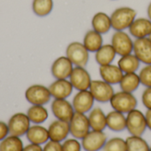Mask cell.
Wrapping results in <instances>:
<instances>
[{
	"label": "cell",
	"instance_id": "obj_33",
	"mask_svg": "<svg viewBox=\"0 0 151 151\" xmlns=\"http://www.w3.org/2000/svg\"><path fill=\"white\" fill-rule=\"evenodd\" d=\"M138 74H139L142 85H143L146 88L151 87V64L146 65L140 71Z\"/></svg>",
	"mask_w": 151,
	"mask_h": 151
},
{
	"label": "cell",
	"instance_id": "obj_21",
	"mask_svg": "<svg viewBox=\"0 0 151 151\" xmlns=\"http://www.w3.org/2000/svg\"><path fill=\"white\" fill-rule=\"evenodd\" d=\"M91 26L92 29L100 33L101 35L107 34L111 30V28H112L111 17L104 12H98L93 16Z\"/></svg>",
	"mask_w": 151,
	"mask_h": 151
},
{
	"label": "cell",
	"instance_id": "obj_37",
	"mask_svg": "<svg viewBox=\"0 0 151 151\" xmlns=\"http://www.w3.org/2000/svg\"><path fill=\"white\" fill-rule=\"evenodd\" d=\"M9 127L8 124L4 121H0V142L3 141L9 135Z\"/></svg>",
	"mask_w": 151,
	"mask_h": 151
},
{
	"label": "cell",
	"instance_id": "obj_9",
	"mask_svg": "<svg viewBox=\"0 0 151 151\" xmlns=\"http://www.w3.org/2000/svg\"><path fill=\"white\" fill-rule=\"evenodd\" d=\"M30 120L27 115V113L18 112L13 114L9 121H8V127H9V134L11 135L21 137L27 134L30 127Z\"/></svg>",
	"mask_w": 151,
	"mask_h": 151
},
{
	"label": "cell",
	"instance_id": "obj_19",
	"mask_svg": "<svg viewBox=\"0 0 151 151\" xmlns=\"http://www.w3.org/2000/svg\"><path fill=\"white\" fill-rule=\"evenodd\" d=\"M128 30L130 35L135 39L149 37L151 33V21L149 18H136Z\"/></svg>",
	"mask_w": 151,
	"mask_h": 151
},
{
	"label": "cell",
	"instance_id": "obj_5",
	"mask_svg": "<svg viewBox=\"0 0 151 151\" xmlns=\"http://www.w3.org/2000/svg\"><path fill=\"white\" fill-rule=\"evenodd\" d=\"M25 97L32 105H44L50 101L52 96L49 88L43 85L35 84L27 88L25 92Z\"/></svg>",
	"mask_w": 151,
	"mask_h": 151
},
{
	"label": "cell",
	"instance_id": "obj_30",
	"mask_svg": "<svg viewBox=\"0 0 151 151\" xmlns=\"http://www.w3.org/2000/svg\"><path fill=\"white\" fill-rule=\"evenodd\" d=\"M32 9L36 16L45 17L53 9V0H33Z\"/></svg>",
	"mask_w": 151,
	"mask_h": 151
},
{
	"label": "cell",
	"instance_id": "obj_35",
	"mask_svg": "<svg viewBox=\"0 0 151 151\" xmlns=\"http://www.w3.org/2000/svg\"><path fill=\"white\" fill-rule=\"evenodd\" d=\"M42 151H63L62 150V143L49 140L45 143L44 147L42 148Z\"/></svg>",
	"mask_w": 151,
	"mask_h": 151
},
{
	"label": "cell",
	"instance_id": "obj_4",
	"mask_svg": "<svg viewBox=\"0 0 151 151\" xmlns=\"http://www.w3.org/2000/svg\"><path fill=\"white\" fill-rule=\"evenodd\" d=\"M145 114L134 109L127 114V129L131 135L142 136L147 129Z\"/></svg>",
	"mask_w": 151,
	"mask_h": 151
},
{
	"label": "cell",
	"instance_id": "obj_42",
	"mask_svg": "<svg viewBox=\"0 0 151 151\" xmlns=\"http://www.w3.org/2000/svg\"><path fill=\"white\" fill-rule=\"evenodd\" d=\"M150 151H151V147H150Z\"/></svg>",
	"mask_w": 151,
	"mask_h": 151
},
{
	"label": "cell",
	"instance_id": "obj_25",
	"mask_svg": "<svg viewBox=\"0 0 151 151\" xmlns=\"http://www.w3.org/2000/svg\"><path fill=\"white\" fill-rule=\"evenodd\" d=\"M116 55L117 53L111 44H104L96 52L95 58L99 65H106L112 64Z\"/></svg>",
	"mask_w": 151,
	"mask_h": 151
},
{
	"label": "cell",
	"instance_id": "obj_29",
	"mask_svg": "<svg viewBox=\"0 0 151 151\" xmlns=\"http://www.w3.org/2000/svg\"><path fill=\"white\" fill-rule=\"evenodd\" d=\"M24 148L20 137L8 135L0 142V151H22Z\"/></svg>",
	"mask_w": 151,
	"mask_h": 151
},
{
	"label": "cell",
	"instance_id": "obj_14",
	"mask_svg": "<svg viewBox=\"0 0 151 151\" xmlns=\"http://www.w3.org/2000/svg\"><path fill=\"white\" fill-rule=\"evenodd\" d=\"M73 65L66 56H61L58 58L51 65V74L56 80L69 79Z\"/></svg>",
	"mask_w": 151,
	"mask_h": 151
},
{
	"label": "cell",
	"instance_id": "obj_12",
	"mask_svg": "<svg viewBox=\"0 0 151 151\" xmlns=\"http://www.w3.org/2000/svg\"><path fill=\"white\" fill-rule=\"evenodd\" d=\"M94 103L95 99L91 92L88 89H87L78 91V93L74 96L73 99L72 104L75 112L86 114L93 109Z\"/></svg>",
	"mask_w": 151,
	"mask_h": 151
},
{
	"label": "cell",
	"instance_id": "obj_7",
	"mask_svg": "<svg viewBox=\"0 0 151 151\" xmlns=\"http://www.w3.org/2000/svg\"><path fill=\"white\" fill-rule=\"evenodd\" d=\"M69 127L70 134L73 136V138L78 140L84 138L91 130L88 116L80 112H74L72 119L69 122Z\"/></svg>",
	"mask_w": 151,
	"mask_h": 151
},
{
	"label": "cell",
	"instance_id": "obj_36",
	"mask_svg": "<svg viewBox=\"0 0 151 151\" xmlns=\"http://www.w3.org/2000/svg\"><path fill=\"white\" fill-rule=\"evenodd\" d=\"M142 101L147 110H151V87L144 89L142 95Z\"/></svg>",
	"mask_w": 151,
	"mask_h": 151
},
{
	"label": "cell",
	"instance_id": "obj_24",
	"mask_svg": "<svg viewBox=\"0 0 151 151\" xmlns=\"http://www.w3.org/2000/svg\"><path fill=\"white\" fill-rule=\"evenodd\" d=\"M84 46L89 52H96L104 45L103 35L95 31L94 29L88 30L83 38Z\"/></svg>",
	"mask_w": 151,
	"mask_h": 151
},
{
	"label": "cell",
	"instance_id": "obj_26",
	"mask_svg": "<svg viewBox=\"0 0 151 151\" xmlns=\"http://www.w3.org/2000/svg\"><path fill=\"white\" fill-rule=\"evenodd\" d=\"M140 60L134 53L122 56L118 61V65L124 73H136L140 68Z\"/></svg>",
	"mask_w": 151,
	"mask_h": 151
},
{
	"label": "cell",
	"instance_id": "obj_6",
	"mask_svg": "<svg viewBox=\"0 0 151 151\" xmlns=\"http://www.w3.org/2000/svg\"><path fill=\"white\" fill-rule=\"evenodd\" d=\"M88 90L91 92L95 101L103 104L110 102L115 93L112 85L103 80L92 81Z\"/></svg>",
	"mask_w": 151,
	"mask_h": 151
},
{
	"label": "cell",
	"instance_id": "obj_41",
	"mask_svg": "<svg viewBox=\"0 0 151 151\" xmlns=\"http://www.w3.org/2000/svg\"><path fill=\"white\" fill-rule=\"evenodd\" d=\"M149 38H150V41H151V33H150V35H149Z\"/></svg>",
	"mask_w": 151,
	"mask_h": 151
},
{
	"label": "cell",
	"instance_id": "obj_15",
	"mask_svg": "<svg viewBox=\"0 0 151 151\" xmlns=\"http://www.w3.org/2000/svg\"><path fill=\"white\" fill-rule=\"evenodd\" d=\"M133 53L137 57L141 63L151 64V41L149 37L139 38L134 41Z\"/></svg>",
	"mask_w": 151,
	"mask_h": 151
},
{
	"label": "cell",
	"instance_id": "obj_2",
	"mask_svg": "<svg viewBox=\"0 0 151 151\" xmlns=\"http://www.w3.org/2000/svg\"><path fill=\"white\" fill-rule=\"evenodd\" d=\"M110 104L114 111L127 114L131 111L136 109L138 101L133 93H128L121 90L119 92L114 93L110 101Z\"/></svg>",
	"mask_w": 151,
	"mask_h": 151
},
{
	"label": "cell",
	"instance_id": "obj_38",
	"mask_svg": "<svg viewBox=\"0 0 151 151\" xmlns=\"http://www.w3.org/2000/svg\"><path fill=\"white\" fill-rule=\"evenodd\" d=\"M22 151H42V148L41 147V145L30 143L27 146L24 147Z\"/></svg>",
	"mask_w": 151,
	"mask_h": 151
},
{
	"label": "cell",
	"instance_id": "obj_13",
	"mask_svg": "<svg viewBox=\"0 0 151 151\" xmlns=\"http://www.w3.org/2000/svg\"><path fill=\"white\" fill-rule=\"evenodd\" d=\"M51 111L57 119L66 122H70L75 112L73 104L66 99H54L51 104Z\"/></svg>",
	"mask_w": 151,
	"mask_h": 151
},
{
	"label": "cell",
	"instance_id": "obj_17",
	"mask_svg": "<svg viewBox=\"0 0 151 151\" xmlns=\"http://www.w3.org/2000/svg\"><path fill=\"white\" fill-rule=\"evenodd\" d=\"M50 140L55 142H64L70 134L69 122L57 119L53 121L48 128Z\"/></svg>",
	"mask_w": 151,
	"mask_h": 151
},
{
	"label": "cell",
	"instance_id": "obj_39",
	"mask_svg": "<svg viewBox=\"0 0 151 151\" xmlns=\"http://www.w3.org/2000/svg\"><path fill=\"white\" fill-rule=\"evenodd\" d=\"M145 119H146L147 127L151 131V110H147L145 113Z\"/></svg>",
	"mask_w": 151,
	"mask_h": 151
},
{
	"label": "cell",
	"instance_id": "obj_11",
	"mask_svg": "<svg viewBox=\"0 0 151 151\" xmlns=\"http://www.w3.org/2000/svg\"><path fill=\"white\" fill-rule=\"evenodd\" d=\"M69 81L72 83L73 88L78 91L87 90L89 88L92 82L91 76L89 73L81 66H74L73 72L69 77Z\"/></svg>",
	"mask_w": 151,
	"mask_h": 151
},
{
	"label": "cell",
	"instance_id": "obj_10",
	"mask_svg": "<svg viewBox=\"0 0 151 151\" xmlns=\"http://www.w3.org/2000/svg\"><path fill=\"white\" fill-rule=\"evenodd\" d=\"M107 142V135L104 131L90 130L88 134L81 139V146L85 151H100Z\"/></svg>",
	"mask_w": 151,
	"mask_h": 151
},
{
	"label": "cell",
	"instance_id": "obj_18",
	"mask_svg": "<svg viewBox=\"0 0 151 151\" xmlns=\"http://www.w3.org/2000/svg\"><path fill=\"white\" fill-rule=\"evenodd\" d=\"M99 73L103 81L108 82L111 85L119 84L124 73L117 65H106L99 66Z\"/></svg>",
	"mask_w": 151,
	"mask_h": 151
},
{
	"label": "cell",
	"instance_id": "obj_31",
	"mask_svg": "<svg viewBox=\"0 0 151 151\" xmlns=\"http://www.w3.org/2000/svg\"><path fill=\"white\" fill-rule=\"evenodd\" d=\"M127 151H150V145L142 136L131 135L126 140Z\"/></svg>",
	"mask_w": 151,
	"mask_h": 151
},
{
	"label": "cell",
	"instance_id": "obj_28",
	"mask_svg": "<svg viewBox=\"0 0 151 151\" xmlns=\"http://www.w3.org/2000/svg\"><path fill=\"white\" fill-rule=\"evenodd\" d=\"M27 115L30 122L35 125H40L45 122L49 117L48 111L43 105H32L28 108Z\"/></svg>",
	"mask_w": 151,
	"mask_h": 151
},
{
	"label": "cell",
	"instance_id": "obj_16",
	"mask_svg": "<svg viewBox=\"0 0 151 151\" xmlns=\"http://www.w3.org/2000/svg\"><path fill=\"white\" fill-rule=\"evenodd\" d=\"M49 90L54 99H66L73 93V87L69 80L61 79L53 81L50 85Z\"/></svg>",
	"mask_w": 151,
	"mask_h": 151
},
{
	"label": "cell",
	"instance_id": "obj_1",
	"mask_svg": "<svg viewBox=\"0 0 151 151\" xmlns=\"http://www.w3.org/2000/svg\"><path fill=\"white\" fill-rule=\"evenodd\" d=\"M137 12L129 6L119 7L110 15L111 27L115 31H125L128 29L134 20L136 19Z\"/></svg>",
	"mask_w": 151,
	"mask_h": 151
},
{
	"label": "cell",
	"instance_id": "obj_23",
	"mask_svg": "<svg viewBox=\"0 0 151 151\" xmlns=\"http://www.w3.org/2000/svg\"><path fill=\"white\" fill-rule=\"evenodd\" d=\"M107 127L114 132H121L127 129V116L117 111H110L106 114Z\"/></svg>",
	"mask_w": 151,
	"mask_h": 151
},
{
	"label": "cell",
	"instance_id": "obj_40",
	"mask_svg": "<svg viewBox=\"0 0 151 151\" xmlns=\"http://www.w3.org/2000/svg\"><path fill=\"white\" fill-rule=\"evenodd\" d=\"M147 14H148V18L150 19L151 21V2L149 4L148 8H147Z\"/></svg>",
	"mask_w": 151,
	"mask_h": 151
},
{
	"label": "cell",
	"instance_id": "obj_20",
	"mask_svg": "<svg viewBox=\"0 0 151 151\" xmlns=\"http://www.w3.org/2000/svg\"><path fill=\"white\" fill-rule=\"evenodd\" d=\"M26 137L30 143L37 145L45 144L50 140L48 129L40 125L30 127L26 134Z\"/></svg>",
	"mask_w": 151,
	"mask_h": 151
},
{
	"label": "cell",
	"instance_id": "obj_27",
	"mask_svg": "<svg viewBox=\"0 0 151 151\" xmlns=\"http://www.w3.org/2000/svg\"><path fill=\"white\" fill-rule=\"evenodd\" d=\"M140 85H141V80L137 73H124L119 82L121 90L128 93H134L135 90H137Z\"/></svg>",
	"mask_w": 151,
	"mask_h": 151
},
{
	"label": "cell",
	"instance_id": "obj_34",
	"mask_svg": "<svg viewBox=\"0 0 151 151\" xmlns=\"http://www.w3.org/2000/svg\"><path fill=\"white\" fill-rule=\"evenodd\" d=\"M81 143L78 141V139L75 138L65 140L62 143L63 151H81Z\"/></svg>",
	"mask_w": 151,
	"mask_h": 151
},
{
	"label": "cell",
	"instance_id": "obj_22",
	"mask_svg": "<svg viewBox=\"0 0 151 151\" xmlns=\"http://www.w3.org/2000/svg\"><path fill=\"white\" fill-rule=\"evenodd\" d=\"M88 118V122L91 130L104 131L107 127L106 114L104 112V111L101 108L99 107L93 108L89 111Z\"/></svg>",
	"mask_w": 151,
	"mask_h": 151
},
{
	"label": "cell",
	"instance_id": "obj_32",
	"mask_svg": "<svg viewBox=\"0 0 151 151\" xmlns=\"http://www.w3.org/2000/svg\"><path fill=\"white\" fill-rule=\"evenodd\" d=\"M102 151H127L126 140L119 137H114L107 140Z\"/></svg>",
	"mask_w": 151,
	"mask_h": 151
},
{
	"label": "cell",
	"instance_id": "obj_8",
	"mask_svg": "<svg viewBox=\"0 0 151 151\" xmlns=\"http://www.w3.org/2000/svg\"><path fill=\"white\" fill-rule=\"evenodd\" d=\"M117 55L120 57L133 53L134 41L125 31H115L111 37V43Z\"/></svg>",
	"mask_w": 151,
	"mask_h": 151
},
{
	"label": "cell",
	"instance_id": "obj_3",
	"mask_svg": "<svg viewBox=\"0 0 151 151\" xmlns=\"http://www.w3.org/2000/svg\"><path fill=\"white\" fill-rule=\"evenodd\" d=\"M65 56L74 66L85 67L89 60V51L84 44L80 42H73L68 44L65 50Z\"/></svg>",
	"mask_w": 151,
	"mask_h": 151
}]
</instances>
